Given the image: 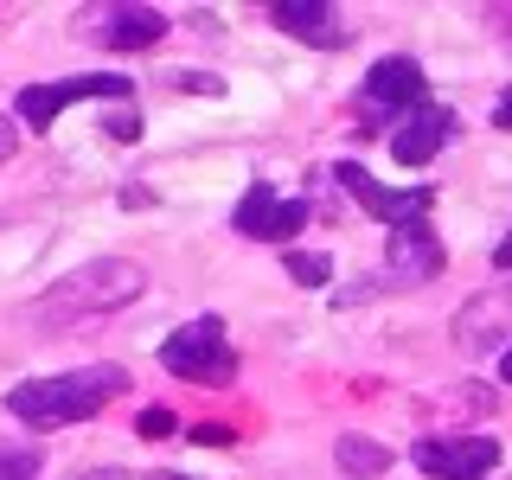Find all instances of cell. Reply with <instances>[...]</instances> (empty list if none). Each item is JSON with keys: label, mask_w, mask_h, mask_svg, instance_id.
I'll list each match as a JSON object with an SVG mask.
<instances>
[{"label": "cell", "mask_w": 512, "mask_h": 480, "mask_svg": "<svg viewBox=\"0 0 512 480\" xmlns=\"http://www.w3.org/2000/svg\"><path fill=\"white\" fill-rule=\"evenodd\" d=\"M128 391V365H84V372H58V378H26L7 391V410L26 429H71L103 416V404H116Z\"/></svg>", "instance_id": "obj_1"}, {"label": "cell", "mask_w": 512, "mask_h": 480, "mask_svg": "<svg viewBox=\"0 0 512 480\" xmlns=\"http://www.w3.org/2000/svg\"><path fill=\"white\" fill-rule=\"evenodd\" d=\"M148 288V269L128 263V256H90L71 276H58L39 295V320L45 327H64V320H90V314H116Z\"/></svg>", "instance_id": "obj_2"}, {"label": "cell", "mask_w": 512, "mask_h": 480, "mask_svg": "<svg viewBox=\"0 0 512 480\" xmlns=\"http://www.w3.org/2000/svg\"><path fill=\"white\" fill-rule=\"evenodd\" d=\"M160 365H167L173 378H186V384L224 391V384L237 378V352L224 340V320L199 314V320H186V327H173L167 340H160Z\"/></svg>", "instance_id": "obj_3"}, {"label": "cell", "mask_w": 512, "mask_h": 480, "mask_svg": "<svg viewBox=\"0 0 512 480\" xmlns=\"http://www.w3.org/2000/svg\"><path fill=\"white\" fill-rule=\"evenodd\" d=\"M103 96L128 103V96H135V77H122V71H84V77H58V84H26L13 109H20L26 128H52L71 103H103Z\"/></svg>", "instance_id": "obj_4"}, {"label": "cell", "mask_w": 512, "mask_h": 480, "mask_svg": "<svg viewBox=\"0 0 512 480\" xmlns=\"http://www.w3.org/2000/svg\"><path fill=\"white\" fill-rule=\"evenodd\" d=\"M423 103H429V77L416 58L391 52L365 71V128H378L384 116H416Z\"/></svg>", "instance_id": "obj_5"}, {"label": "cell", "mask_w": 512, "mask_h": 480, "mask_svg": "<svg viewBox=\"0 0 512 480\" xmlns=\"http://www.w3.org/2000/svg\"><path fill=\"white\" fill-rule=\"evenodd\" d=\"M333 180L359 199V212H372L378 224H391V231H397V224H416V218L429 212V199H436L429 186H384V180H372L359 160H340V167H333Z\"/></svg>", "instance_id": "obj_6"}, {"label": "cell", "mask_w": 512, "mask_h": 480, "mask_svg": "<svg viewBox=\"0 0 512 480\" xmlns=\"http://www.w3.org/2000/svg\"><path fill=\"white\" fill-rule=\"evenodd\" d=\"M416 468L436 480H487L500 468V442L493 436H423L416 442Z\"/></svg>", "instance_id": "obj_7"}, {"label": "cell", "mask_w": 512, "mask_h": 480, "mask_svg": "<svg viewBox=\"0 0 512 480\" xmlns=\"http://www.w3.org/2000/svg\"><path fill=\"white\" fill-rule=\"evenodd\" d=\"M308 218H314L308 199H276V186H263V180H256L244 199H237V212H231L237 231H244V237H263V244H288V237H295Z\"/></svg>", "instance_id": "obj_8"}, {"label": "cell", "mask_w": 512, "mask_h": 480, "mask_svg": "<svg viewBox=\"0 0 512 480\" xmlns=\"http://www.w3.org/2000/svg\"><path fill=\"white\" fill-rule=\"evenodd\" d=\"M384 263H391V282H436L448 269V250H442V237L429 231V218H416V224H397L391 231Z\"/></svg>", "instance_id": "obj_9"}, {"label": "cell", "mask_w": 512, "mask_h": 480, "mask_svg": "<svg viewBox=\"0 0 512 480\" xmlns=\"http://www.w3.org/2000/svg\"><path fill=\"white\" fill-rule=\"evenodd\" d=\"M448 141H455V109L448 103H423L416 116L391 135V154L404 160V167H423V160H436Z\"/></svg>", "instance_id": "obj_10"}, {"label": "cell", "mask_w": 512, "mask_h": 480, "mask_svg": "<svg viewBox=\"0 0 512 480\" xmlns=\"http://www.w3.org/2000/svg\"><path fill=\"white\" fill-rule=\"evenodd\" d=\"M90 32L109 45V52H148V45L167 39V13H154V7H103L90 20Z\"/></svg>", "instance_id": "obj_11"}, {"label": "cell", "mask_w": 512, "mask_h": 480, "mask_svg": "<svg viewBox=\"0 0 512 480\" xmlns=\"http://www.w3.org/2000/svg\"><path fill=\"white\" fill-rule=\"evenodd\" d=\"M269 20H276L288 39H308L320 52L346 45V26H340V13H333L327 0H269Z\"/></svg>", "instance_id": "obj_12"}, {"label": "cell", "mask_w": 512, "mask_h": 480, "mask_svg": "<svg viewBox=\"0 0 512 480\" xmlns=\"http://www.w3.org/2000/svg\"><path fill=\"white\" fill-rule=\"evenodd\" d=\"M506 327H512V295H474L468 308L455 314V346L461 352H493Z\"/></svg>", "instance_id": "obj_13"}, {"label": "cell", "mask_w": 512, "mask_h": 480, "mask_svg": "<svg viewBox=\"0 0 512 480\" xmlns=\"http://www.w3.org/2000/svg\"><path fill=\"white\" fill-rule=\"evenodd\" d=\"M333 461H340V474H352V480H378L391 468V448L378 436H340L333 442Z\"/></svg>", "instance_id": "obj_14"}, {"label": "cell", "mask_w": 512, "mask_h": 480, "mask_svg": "<svg viewBox=\"0 0 512 480\" xmlns=\"http://www.w3.org/2000/svg\"><path fill=\"white\" fill-rule=\"evenodd\" d=\"M282 263H288V282H301V288H327L333 282V256H320V250H288Z\"/></svg>", "instance_id": "obj_15"}, {"label": "cell", "mask_w": 512, "mask_h": 480, "mask_svg": "<svg viewBox=\"0 0 512 480\" xmlns=\"http://www.w3.org/2000/svg\"><path fill=\"white\" fill-rule=\"evenodd\" d=\"M173 429H180V423H173V410H167V404H148V410L135 416V436H148V442H167Z\"/></svg>", "instance_id": "obj_16"}, {"label": "cell", "mask_w": 512, "mask_h": 480, "mask_svg": "<svg viewBox=\"0 0 512 480\" xmlns=\"http://www.w3.org/2000/svg\"><path fill=\"white\" fill-rule=\"evenodd\" d=\"M0 480H39V455L32 448H0Z\"/></svg>", "instance_id": "obj_17"}, {"label": "cell", "mask_w": 512, "mask_h": 480, "mask_svg": "<svg viewBox=\"0 0 512 480\" xmlns=\"http://www.w3.org/2000/svg\"><path fill=\"white\" fill-rule=\"evenodd\" d=\"M20 154V128H13V116H0V160Z\"/></svg>", "instance_id": "obj_18"}, {"label": "cell", "mask_w": 512, "mask_h": 480, "mask_svg": "<svg viewBox=\"0 0 512 480\" xmlns=\"http://www.w3.org/2000/svg\"><path fill=\"white\" fill-rule=\"evenodd\" d=\"M192 442H212V448H224V442H231V429H224V423H199V429H192Z\"/></svg>", "instance_id": "obj_19"}, {"label": "cell", "mask_w": 512, "mask_h": 480, "mask_svg": "<svg viewBox=\"0 0 512 480\" xmlns=\"http://www.w3.org/2000/svg\"><path fill=\"white\" fill-rule=\"evenodd\" d=\"M109 135H116V141H135L141 135V116H109Z\"/></svg>", "instance_id": "obj_20"}, {"label": "cell", "mask_w": 512, "mask_h": 480, "mask_svg": "<svg viewBox=\"0 0 512 480\" xmlns=\"http://www.w3.org/2000/svg\"><path fill=\"white\" fill-rule=\"evenodd\" d=\"M493 128H512V90H500V103H493Z\"/></svg>", "instance_id": "obj_21"}, {"label": "cell", "mask_w": 512, "mask_h": 480, "mask_svg": "<svg viewBox=\"0 0 512 480\" xmlns=\"http://www.w3.org/2000/svg\"><path fill=\"white\" fill-rule=\"evenodd\" d=\"M493 263H500V269H506V276H512V231L500 237V250H493Z\"/></svg>", "instance_id": "obj_22"}, {"label": "cell", "mask_w": 512, "mask_h": 480, "mask_svg": "<svg viewBox=\"0 0 512 480\" xmlns=\"http://www.w3.org/2000/svg\"><path fill=\"white\" fill-rule=\"evenodd\" d=\"M84 480H122V468H90Z\"/></svg>", "instance_id": "obj_23"}, {"label": "cell", "mask_w": 512, "mask_h": 480, "mask_svg": "<svg viewBox=\"0 0 512 480\" xmlns=\"http://www.w3.org/2000/svg\"><path fill=\"white\" fill-rule=\"evenodd\" d=\"M500 378H506V384H512V346H506V352H500Z\"/></svg>", "instance_id": "obj_24"}, {"label": "cell", "mask_w": 512, "mask_h": 480, "mask_svg": "<svg viewBox=\"0 0 512 480\" xmlns=\"http://www.w3.org/2000/svg\"><path fill=\"white\" fill-rule=\"evenodd\" d=\"M148 480H186V474H148Z\"/></svg>", "instance_id": "obj_25"}]
</instances>
